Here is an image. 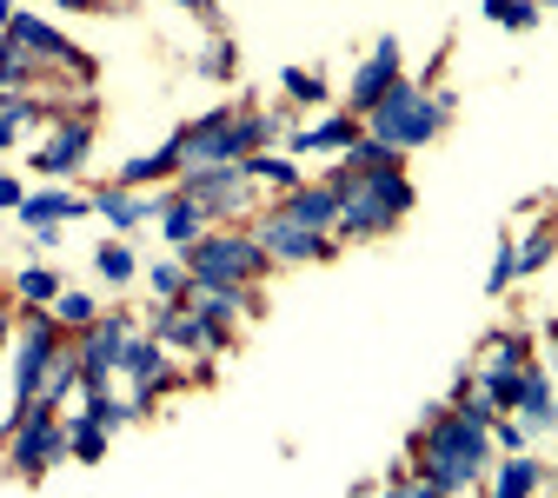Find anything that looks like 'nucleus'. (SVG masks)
<instances>
[{
  "label": "nucleus",
  "mask_w": 558,
  "mask_h": 498,
  "mask_svg": "<svg viewBox=\"0 0 558 498\" xmlns=\"http://www.w3.org/2000/svg\"><path fill=\"white\" fill-rule=\"evenodd\" d=\"M418 459H426V485L465 491L485 472V459H493V425L472 412H439L426 425V439H418Z\"/></svg>",
  "instance_id": "obj_1"
},
{
  "label": "nucleus",
  "mask_w": 558,
  "mask_h": 498,
  "mask_svg": "<svg viewBox=\"0 0 558 498\" xmlns=\"http://www.w3.org/2000/svg\"><path fill=\"white\" fill-rule=\"evenodd\" d=\"M332 186H339V227L360 233V240L386 233L392 220H405V206H412V186L399 180V167H386V173H353L345 167Z\"/></svg>",
  "instance_id": "obj_2"
},
{
  "label": "nucleus",
  "mask_w": 558,
  "mask_h": 498,
  "mask_svg": "<svg viewBox=\"0 0 558 498\" xmlns=\"http://www.w3.org/2000/svg\"><path fill=\"white\" fill-rule=\"evenodd\" d=\"M366 120H373V139H386V147H426V139L446 126V107L433 94H418V87H392Z\"/></svg>",
  "instance_id": "obj_3"
},
{
  "label": "nucleus",
  "mask_w": 558,
  "mask_h": 498,
  "mask_svg": "<svg viewBox=\"0 0 558 498\" xmlns=\"http://www.w3.org/2000/svg\"><path fill=\"white\" fill-rule=\"evenodd\" d=\"M259 266H266L259 240H240V233H214V240H199V246L186 253L193 287H246Z\"/></svg>",
  "instance_id": "obj_4"
},
{
  "label": "nucleus",
  "mask_w": 558,
  "mask_h": 498,
  "mask_svg": "<svg viewBox=\"0 0 558 498\" xmlns=\"http://www.w3.org/2000/svg\"><path fill=\"white\" fill-rule=\"evenodd\" d=\"M60 352V332H53V319L47 313H34L27 326H21V360H14V425L27 418V405L40 399V379H47V360Z\"/></svg>",
  "instance_id": "obj_5"
},
{
  "label": "nucleus",
  "mask_w": 558,
  "mask_h": 498,
  "mask_svg": "<svg viewBox=\"0 0 558 498\" xmlns=\"http://www.w3.org/2000/svg\"><path fill=\"white\" fill-rule=\"evenodd\" d=\"M246 147H240V120L233 113H214V120H199L180 133V167L186 173H206V167H240Z\"/></svg>",
  "instance_id": "obj_6"
},
{
  "label": "nucleus",
  "mask_w": 558,
  "mask_h": 498,
  "mask_svg": "<svg viewBox=\"0 0 558 498\" xmlns=\"http://www.w3.org/2000/svg\"><path fill=\"white\" fill-rule=\"evenodd\" d=\"M66 452V433L53 425V405H27V418L14 425V465L21 472H47Z\"/></svg>",
  "instance_id": "obj_7"
},
{
  "label": "nucleus",
  "mask_w": 558,
  "mask_h": 498,
  "mask_svg": "<svg viewBox=\"0 0 558 498\" xmlns=\"http://www.w3.org/2000/svg\"><path fill=\"white\" fill-rule=\"evenodd\" d=\"M120 360H126V326L120 319H94L87 326V345H81V386L100 392L120 373Z\"/></svg>",
  "instance_id": "obj_8"
},
{
  "label": "nucleus",
  "mask_w": 558,
  "mask_h": 498,
  "mask_svg": "<svg viewBox=\"0 0 558 498\" xmlns=\"http://www.w3.org/2000/svg\"><path fill=\"white\" fill-rule=\"evenodd\" d=\"M246 193H253V173H246V167H206V173L186 180V199H193L199 212H240Z\"/></svg>",
  "instance_id": "obj_9"
},
{
  "label": "nucleus",
  "mask_w": 558,
  "mask_h": 498,
  "mask_svg": "<svg viewBox=\"0 0 558 498\" xmlns=\"http://www.w3.org/2000/svg\"><path fill=\"white\" fill-rule=\"evenodd\" d=\"M259 253H266V259H326V233L293 227L287 212H272V220L259 227Z\"/></svg>",
  "instance_id": "obj_10"
},
{
  "label": "nucleus",
  "mask_w": 558,
  "mask_h": 498,
  "mask_svg": "<svg viewBox=\"0 0 558 498\" xmlns=\"http://www.w3.org/2000/svg\"><path fill=\"white\" fill-rule=\"evenodd\" d=\"M519 360H525V345H519V339H493V345H485L478 392L493 399V405H512V392H519Z\"/></svg>",
  "instance_id": "obj_11"
},
{
  "label": "nucleus",
  "mask_w": 558,
  "mask_h": 498,
  "mask_svg": "<svg viewBox=\"0 0 558 498\" xmlns=\"http://www.w3.org/2000/svg\"><path fill=\"white\" fill-rule=\"evenodd\" d=\"M392 87H399V40H379V53L353 74V107H360V113H373Z\"/></svg>",
  "instance_id": "obj_12"
},
{
  "label": "nucleus",
  "mask_w": 558,
  "mask_h": 498,
  "mask_svg": "<svg viewBox=\"0 0 558 498\" xmlns=\"http://www.w3.org/2000/svg\"><path fill=\"white\" fill-rule=\"evenodd\" d=\"M120 373L133 379V392H140V405H147L160 386H167V352L154 345V339H126V360H120Z\"/></svg>",
  "instance_id": "obj_13"
},
{
  "label": "nucleus",
  "mask_w": 558,
  "mask_h": 498,
  "mask_svg": "<svg viewBox=\"0 0 558 498\" xmlns=\"http://www.w3.org/2000/svg\"><path fill=\"white\" fill-rule=\"evenodd\" d=\"M293 227H313V233H326L332 220H339V186H293V199L279 206Z\"/></svg>",
  "instance_id": "obj_14"
},
{
  "label": "nucleus",
  "mask_w": 558,
  "mask_h": 498,
  "mask_svg": "<svg viewBox=\"0 0 558 498\" xmlns=\"http://www.w3.org/2000/svg\"><path fill=\"white\" fill-rule=\"evenodd\" d=\"M81 160H87V126H60L47 147L34 154V167H40V173H74Z\"/></svg>",
  "instance_id": "obj_15"
},
{
  "label": "nucleus",
  "mask_w": 558,
  "mask_h": 498,
  "mask_svg": "<svg viewBox=\"0 0 558 498\" xmlns=\"http://www.w3.org/2000/svg\"><path fill=\"white\" fill-rule=\"evenodd\" d=\"M87 206H94V199H74V193L53 186V193H27V199H21V220H27V227H53V220H81Z\"/></svg>",
  "instance_id": "obj_16"
},
{
  "label": "nucleus",
  "mask_w": 558,
  "mask_h": 498,
  "mask_svg": "<svg viewBox=\"0 0 558 498\" xmlns=\"http://www.w3.org/2000/svg\"><path fill=\"white\" fill-rule=\"evenodd\" d=\"M8 40H14L27 60H74V53H66V40H60L47 21H14V27H8Z\"/></svg>",
  "instance_id": "obj_17"
},
{
  "label": "nucleus",
  "mask_w": 558,
  "mask_h": 498,
  "mask_svg": "<svg viewBox=\"0 0 558 498\" xmlns=\"http://www.w3.org/2000/svg\"><path fill=\"white\" fill-rule=\"evenodd\" d=\"M74 386H81V352H66V345H60L53 360H47V379H40V399H34V405H60Z\"/></svg>",
  "instance_id": "obj_18"
},
{
  "label": "nucleus",
  "mask_w": 558,
  "mask_h": 498,
  "mask_svg": "<svg viewBox=\"0 0 558 498\" xmlns=\"http://www.w3.org/2000/svg\"><path fill=\"white\" fill-rule=\"evenodd\" d=\"M353 139H360L353 120H319V126H306V133L293 139V147H300V154H345Z\"/></svg>",
  "instance_id": "obj_19"
},
{
  "label": "nucleus",
  "mask_w": 558,
  "mask_h": 498,
  "mask_svg": "<svg viewBox=\"0 0 558 498\" xmlns=\"http://www.w3.org/2000/svg\"><path fill=\"white\" fill-rule=\"evenodd\" d=\"M512 405L525 412V425H538V433H545V425L558 418V412H551V386H545V373H519V392H512Z\"/></svg>",
  "instance_id": "obj_20"
},
{
  "label": "nucleus",
  "mask_w": 558,
  "mask_h": 498,
  "mask_svg": "<svg viewBox=\"0 0 558 498\" xmlns=\"http://www.w3.org/2000/svg\"><path fill=\"white\" fill-rule=\"evenodd\" d=\"M94 212L107 227H140V220H160V199H126V193H100Z\"/></svg>",
  "instance_id": "obj_21"
},
{
  "label": "nucleus",
  "mask_w": 558,
  "mask_h": 498,
  "mask_svg": "<svg viewBox=\"0 0 558 498\" xmlns=\"http://www.w3.org/2000/svg\"><path fill=\"white\" fill-rule=\"evenodd\" d=\"M160 227H167V240H173V246H186V240L199 233V206H193L186 193H173V199H160Z\"/></svg>",
  "instance_id": "obj_22"
},
{
  "label": "nucleus",
  "mask_w": 558,
  "mask_h": 498,
  "mask_svg": "<svg viewBox=\"0 0 558 498\" xmlns=\"http://www.w3.org/2000/svg\"><path fill=\"white\" fill-rule=\"evenodd\" d=\"M532 491H538V465H532V459H506L493 498H532Z\"/></svg>",
  "instance_id": "obj_23"
},
{
  "label": "nucleus",
  "mask_w": 558,
  "mask_h": 498,
  "mask_svg": "<svg viewBox=\"0 0 558 498\" xmlns=\"http://www.w3.org/2000/svg\"><path fill=\"white\" fill-rule=\"evenodd\" d=\"M173 167H180V139H167L160 154H140V160H126V173H120V180H126V186H133V180H160V173H173Z\"/></svg>",
  "instance_id": "obj_24"
},
{
  "label": "nucleus",
  "mask_w": 558,
  "mask_h": 498,
  "mask_svg": "<svg viewBox=\"0 0 558 498\" xmlns=\"http://www.w3.org/2000/svg\"><path fill=\"white\" fill-rule=\"evenodd\" d=\"M66 446H74L81 459H100V452H107V425H94V418L81 412L74 425H66Z\"/></svg>",
  "instance_id": "obj_25"
},
{
  "label": "nucleus",
  "mask_w": 558,
  "mask_h": 498,
  "mask_svg": "<svg viewBox=\"0 0 558 498\" xmlns=\"http://www.w3.org/2000/svg\"><path fill=\"white\" fill-rule=\"evenodd\" d=\"M154 293H160V300H180V293H193V272H186L180 259H160V266H154Z\"/></svg>",
  "instance_id": "obj_26"
},
{
  "label": "nucleus",
  "mask_w": 558,
  "mask_h": 498,
  "mask_svg": "<svg viewBox=\"0 0 558 498\" xmlns=\"http://www.w3.org/2000/svg\"><path fill=\"white\" fill-rule=\"evenodd\" d=\"M485 21H506V27H532L538 8L532 0H485Z\"/></svg>",
  "instance_id": "obj_27"
},
{
  "label": "nucleus",
  "mask_w": 558,
  "mask_h": 498,
  "mask_svg": "<svg viewBox=\"0 0 558 498\" xmlns=\"http://www.w3.org/2000/svg\"><path fill=\"white\" fill-rule=\"evenodd\" d=\"M53 319H60V326H94V300H87V293H60V300H53Z\"/></svg>",
  "instance_id": "obj_28"
},
{
  "label": "nucleus",
  "mask_w": 558,
  "mask_h": 498,
  "mask_svg": "<svg viewBox=\"0 0 558 498\" xmlns=\"http://www.w3.org/2000/svg\"><path fill=\"white\" fill-rule=\"evenodd\" d=\"M246 173H253V180H272V186H293V180H300V173H293V160H272V154H253V160H246Z\"/></svg>",
  "instance_id": "obj_29"
},
{
  "label": "nucleus",
  "mask_w": 558,
  "mask_h": 498,
  "mask_svg": "<svg viewBox=\"0 0 558 498\" xmlns=\"http://www.w3.org/2000/svg\"><path fill=\"white\" fill-rule=\"evenodd\" d=\"M27 120H34V107H27V100H0V147H14Z\"/></svg>",
  "instance_id": "obj_30"
},
{
  "label": "nucleus",
  "mask_w": 558,
  "mask_h": 498,
  "mask_svg": "<svg viewBox=\"0 0 558 498\" xmlns=\"http://www.w3.org/2000/svg\"><path fill=\"white\" fill-rule=\"evenodd\" d=\"M287 94H293V100H306V107H319V100H326V81H319V74H306V66H287Z\"/></svg>",
  "instance_id": "obj_31"
},
{
  "label": "nucleus",
  "mask_w": 558,
  "mask_h": 498,
  "mask_svg": "<svg viewBox=\"0 0 558 498\" xmlns=\"http://www.w3.org/2000/svg\"><path fill=\"white\" fill-rule=\"evenodd\" d=\"M21 300H60V279L47 266H27L21 272Z\"/></svg>",
  "instance_id": "obj_32"
},
{
  "label": "nucleus",
  "mask_w": 558,
  "mask_h": 498,
  "mask_svg": "<svg viewBox=\"0 0 558 498\" xmlns=\"http://www.w3.org/2000/svg\"><path fill=\"white\" fill-rule=\"evenodd\" d=\"M100 279H113V287H120V279H133V253L126 246H100Z\"/></svg>",
  "instance_id": "obj_33"
},
{
  "label": "nucleus",
  "mask_w": 558,
  "mask_h": 498,
  "mask_svg": "<svg viewBox=\"0 0 558 498\" xmlns=\"http://www.w3.org/2000/svg\"><path fill=\"white\" fill-rule=\"evenodd\" d=\"M545 259H551V233H532V240L519 246V272H538Z\"/></svg>",
  "instance_id": "obj_34"
},
{
  "label": "nucleus",
  "mask_w": 558,
  "mask_h": 498,
  "mask_svg": "<svg viewBox=\"0 0 558 498\" xmlns=\"http://www.w3.org/2000/svg\"><path fill=\"white\" fill-rule=\"evenodd\" d=\"M512 272H519V253H499V259H493V279H485V287L506 293V287H512Z\"/></svg>",
  "instance_id": "obj_35"
},
{
  "label": "nucleus",
  "mask_w": 558,
  "mask_h": 498,
  "mask_svg": "<svg viewBox=\"0 0 558 498\" xmlns=\"http://www.w3.org/2000/svg\"><path fill=\"white\" fill-rule=\"evenodd\" d=\"M21 199H27V193H21V180L0 173V206H14V212H21Z\"/></svg>",
  "instance_id": "obj_36"
},
{
  "label": "nucleus",
  "mask_w": 558,
  "mask_h": 498,
  "mask_svg": "<svg viewBox=\"0 0 558 498\" xmlns=\"http://www.w3.org/2000/svg\"><path fill=\"white\" fill-rule=\"evenodd\" d=\"M180 8H193V14H214V0H180Z\"/></svg>",
  "instance_id": "obj_37"
},
{
  "label": "nucleus",
  "mask_w": 558,
  "mask_h": 498,
  "mask_svg": "<svg viewBox=\"0 0 558 498\" xmlns=\"http://www.w3.org/2000/svg\"><path fill=\"white\" fill-rule=\"evenodd\" d=\"M53 8H94V0H53Z\"/></svg>",
  "instance_id": "obj_38"
},
{
  "label": "nucleus",
  "mask_w": 558,
  "mask_h": 498,
  "mask_svg": "<svg viewBox=\"0 0 558 498\" xmlns=\"http://www.w3.org/2000/svg\"><path fill=\"white\" fill-rule=\"evenodd\" d=\"M0 27H14V21H8V0H0Z\"/></svg>",
  "instance_id": "obj_39"
},
{
  "label": "nucleus",
  "mask_w": 558,
  "mask_h": 498,
  "mask_svg": "<svg viewBox=\"0 0 558 498\" xmlns=\"http://www.w3.org/2000/svg\"><path fill=\"white\" fill-rule=\"evenodd\" d=\"M545 8H558V0H545Z\"/></svg>",
  "instance_id": "obj_40"
},
{
  "label": "nucleus",
  "mask_w": 558,
  "mask_h": 498,
  "mask_svg": "<svg viewBox=\"0 0 558 498\" xmlns=\"http://www.w3.org/2000/svg\"><path fill=\"white\" fill-rule=\"evenodd\" d=\"M0 332H8V319H0Z\"/></svg>",
  "instance_id": "obj_41"
}]
</instances>
